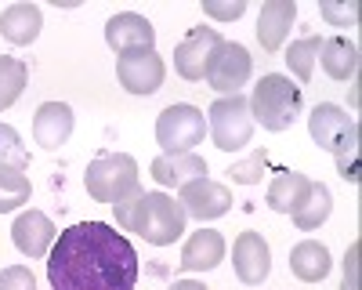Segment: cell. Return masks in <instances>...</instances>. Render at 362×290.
I'll return each instance as SVG.
<instances>
[{"label": "cell", "mask_w": 362, "mask_h": 290, "mask_svg": "<svg viewBox=\"0 0 362 290\" xmlns=\"http://www.w3.org/2000/svg\"><path fill=\"white\" fill-rule=\"evenodd\" d=\"M51 290H134L138 254L105 221H80L58 232L47 254Z\"/></svg>", "instance_id": "1"}, {"label": "cell", "mask_w": 362, "mask_h": 290, "mask_svg": "<svg viewBox=\"0 0 362 290\" xmlns=\"http://www.w3.org/2000/svg\"><path fill=\"white\" fill-rule=\"evenodd\" d=\"M116 225L124 232H138L145 243L153 247H167L174 240H181V232H185V211H181V203L167 192H131L127 199L116 203Z\"/></svg>", "instance_id": "2"}, {"label": "cell", "mask_w": 362, "mask_h": 290, "mask_svg": "<svg viewBox=\"0 0 362 290\" xmlns=\"http://www.w3.org/2000/svg\"><path fill=\"white\" fill-rule=\"evenodd\" d=\"M250 116H254V124H261L264 131H276V134L293 127V120L300 116V87L283 73L261 76L254 87V98H250Z\"/></svg>", "instance_id": "3"}, {"label": "cell", "mask_w": 362, "mask_h": 290, "mask_svg": "<svg viewBox=\"0 0 362 290\" xmlns=\"http://www.w3.org/2000/svg\"><path fill=\"white\" fill-rule=\"evenodd\" d=\"M83 185H87L90 199L116 207L119 199H127L131 192L141 189V182H138V160L127 156V153H102V156H95L87 163Z\"/></svg>", "instance_id": "4"}, {"label": "cell", "mask_w": 362, "mask_h": 290, "mask_svg": "<svg viewBox=\"0 0 362 290\" xmlns=\"http://www.w3.org/2000/svg\"><path fill=\"white\" fill-rule=\"evenodd\" d=\"M206 131L214 138L221 153H239L254 138V116H250V98L247 95H225L210 105Z\"/></svg>", "instance_id": "5"}, {"label": "cell", "mask_w": 362, "mask_h": 290, "mask_svg": "<svg viewBox=\"0 0 362 290\" xmlns=\"http://www.w3.org/2000/svg\"><path fill=\"white\" fill-rule=\"evenodd\" d=\"M206 120L203 109L196 105H167L156 120V141L163 153H196V145H203Z\"/></svg>", "instance_id": "6"}, {"label": "cell", "mask_w": 362, "mask_h": 290, "mask_svg": "<svg viewBox=\"0 0 362 290\" xmlns=\"http://www.w3.org/2000/svg\"><path fill=\"white\" fill-rule=\"evenodd\" d=\"M250 73H254L250 51L243 44H235V40H221L218 51L210 54V66H206V76L203 80L225 98V95H243Z\"/></svg>", "instance_id": "7"}, {"label": "cell", "mask_w": 362, "mask_h": 290, "mask_svg": "<svg viewBox=\"0 0 362 290\" xmlns=\"http://www.w3.org/2000/svg\"><path fill=\"white\" fill-rule=\"evenodd\" d=\"M116 76L131 95H156L163 87L167 66L156 54V47H141V51H124L116 54Z\"/></svg>", "instance_id": "8"}, {"label": "cell", "mask_w": 362, "mask_h": 290, "mask_svg": "<svg viewBox=\"0 0 362 290\" xmlns=\"http://www.w3.org/2000/svg\"><path fill=\"white\" fill-rule=\"evenodd\" d=\"M177 203H181V211H185V218L214 221V218L232 211V189L203 174V178H196V182L177 189Z\"/></svg>", "instance_id": "9"}, {"label": "cell", "mask_w": 362, "mask_h": 290, "mask_svg": "<svg viewBox=\"0 0 362 290\" xmlns=\"http://www.w3.org/2000/svg\"><path fill=\"white\" fill-rule=\"evenodd\" d=\"M221 40H225V37L218 33V29L196 25L192 33L174 47V69H177V76H181V80H192V83L203 80V76H206V66H210V54L218 51Z\"/></svg>", "instance_id": "10"}, {"label": "cell", "mask_w": 362, "mask_h": 290, "mask_svg": "<svg viewBox=\"0 0 362 290\" xmlns=\"http://www.w3.org/2000/svg\"><path fill=\"white\" fill-rule=\"evenodd\" d=\"M232 269L243 286H261L272 272V250L261 232H239L232 247Z\"/></svg>", "instance_id": "11"}, {"label": "cell", "mask_w": 362, "mask_h": 290, "mask_svg": "<svg viewBox=\"0 0 362 290\" xmlns=\"http://www.w3.org/2000/svg\"><path fill=\"white\" fill-rule=\"evenodd\" d=\"M11 240L25 257H47L58 240V228L44 211H22L11 225Z\"/></svg>", "instance_id": "12"}, {"label": "cell", "mask_w": 362, "mask_h": 290, "mask_svg": "<svg viewBox=\"0 0 362 290\" xmlns=\"http://www.w3.org/2000/svg\"><path fill=\"white\" fill-rule=\"evenodd\" d=\"M105 40L116 54L141 51V47H156V29L138 11H119V15H112L105 22Z\"/></svg>", "instance_id": "13"}, {"label": "cell", "mask_w": 362, "mask_h": 290, "mask_svg": "<svg viewBox=\"0 0 362 290\" xmlns=\"http://www.w3.org/2000/svg\"><path fill=\"white\" fill-rule=\"evenodd\" d=\"M33 138L40 149L54 153L73 138V109L66 102H44L33 116Z\"/></svg>", "instance_id": "14"}, {"label": "cell", "mask_w": 362, "mask_h": 290, "mask_svg": "<svg viewBox=\"0 0 362 290\" xmlns=\"http://www.w3.org/2000/svg\"><path fill=\"white\" fill-rule=\"evenodd\" d=\"M351 127H355V120L348 116V109H341L334 102H319L312 109V116H308V134H312V141L319 145V149H326V153H334L337 141Z\"/></svg>", "instance_id": "15"}, {"label": "cell", "mask_w": 362, "mask_h": 290, "mask_svg": "<svg viewBox=\"0 0 362 290\" xmlns=\"http://www.w3.org/2000/svg\"><path fill=\"white\" fill-rule=\"evenodd\" d=\"M225 261V236L214 228H199L181 247V269L185 272H210Z\"/></svg>", "instance_id": "16"}, {"label": "cell", "mask_w": 362, "mask_h": 290, "mask_svg": "<svg viewBox=\"0 0 362 290\" xmlns=\"http://www.w3.org/2000/svg\"><path fill=\"white\" fill-rule=\"evenodd\" d=\"M148 170H153V178L163 189H181V185L203 178V174H206V160L199 153H163V156L153 160Z\"/></svg>", "instance_id": "17"}, {"label": "cell", "mask_w": 362, "mask_h": 290, "mask_svg": "<svg viewBox=\"0 0 362 290\" xmlns=\"http://www.w3.org/2000/svg\"><path fill=\"white\" fill-rule=\"evenodd\" d=\"M297 18V4L293 0H268L261 4V15H257V40L264 51H279L290 37V25Z\"/></svg>", "instance_id": "18"}, {"label": "cell", "mask_w": 362, "mask_h": 290, "mask_svg": "<svg viewBox=\"0 0 362 290\" xmlns=\"http://www.w3.org/2000/svg\"><path fill=\"white\" fill-rule=\"evenodd\" d=\"M40 29H44V15H40L37 4H11L0 15V37L15 47L33 44L40 37Z\"/></svg>", "instance_id": "19"}, {"label": "cell", "mask_w": 362, "mask_h": 290, "mask_svg": "<svg viewBox=\"0 0 362 290\" xmlns=\"http://www.w3.org/2000/svg\"><path fill=\"white\" fill-rule=\"evenodd\" d=\"M334 269V257H329L326 243L319 240H300L293 250H290V272L300 279V283H322Z\"/></svg>", "instance_id": "20"}, {"label": "cell", "mask_w": 362, "mask_h": 290, "mask_svg": "<svg viewBox=\"0 0 362 290\" xmlns=\"http://www.w3.org/2000/svg\"><path fill=\"white\" fill-rule=\"evenodd\" d=\"M308 189H312V178L308 174H297V170H279L268 185V207L276 214H293L300 203L308 199Z\"/></svg>", "instance_id": "21"}, {"label": "cell", "mask_w": 362, "mask_h": 290, "mask_svg": "<svg viewBox=\"0 0 362 290\" xmlns=\"http://www.w3.org/2000/svg\"><path fill=\"white\" fill-rule=\"evenodd\" d=\"M319 62L329 80H355L358 76V47L348 37H329L319 47Z\"/></svg>", "instance_id": "22"}, {"label": "cell", "mask_w": 362, "mask_h": 290, "mask_svg": "<svg viewBox=\"0 0 362 290\" xmlns=\"http://www.w3.org/2000/svg\"><path fill=\"white\" fill-rule=\"evenodd\" d=\"M329 211H334V192H329V185H322V182H312V189H308V199L300 203V207L290 214L293 218V225L300 228V232H315L326 218H329Z\"/></svg>", "instance_id": "23"}, {"label": "cell", "mask_w": 362, "mask_h": 290, "mask_svg": "<svg viewBox=\"0 0 362 290\" xmlns=\"http://www.w3.org/2000/svg\"><path fill=\"white\" fill-rule=\"evenodd\" d=\"M25 80H29V69L22 58H11V54H0V112L11 109L22 91H25Z\"/></svg>", "instance_id": "24"}, {"label": "cell", "mask_w": 362, "mask_h": 290, "mask_svg": "<svg viewBox=\"0 0 362 290\" xmlns=\"http://www.w3.org/2000/svg\"><path fill=\"white\" fill-rule=\"evenodd\" d=\"M29 174L18 170V167H0V214H11L18 211L22 203H29Z\"/></svg>", "instance_id": "25"}, {"label": "cell", "mask_w": 362, "mask_h": 290, "mask_svg": "<svg viewBox=\"0 0 362 290\" xmlns=\"http://www.w3.org/2000/svg\"><path fill=\"white\" fill-rule=\"evenodd\" d=\"M358 145H362V131L358 124L337 141V149H334V160H337V174L348 182V185H358L362 178V163H358Z\"/></svg>", "instance_id": "26"}, {"label": "cell", "mask_w": 362, "mask_h": 290, "mask_svg": "<svg viewBox=\"0 0 362 290\" xmlns=\"http://www.w3.org/2000/svg\"><path fill=\"white\" fill-rule=\"evenodd\" d=\"M319 47H322V37H300L290 44L286 51V62H290V73L300 80V83H308L315 76V58H319Z\"/></svg>", "instance_id": "27"}, {"label": "cell", "mask_w": 362, "mask_h": 290, "mask_svg": "<svg viewBox=\"0 0 362 290\" xmlns=\"http://www.w3.org/2000/svg\"><path fill=\"white\" fill-rule=\"evenodd\" d=\"M25 163H29V153H25V145H22V134L11 124H0V167L25 170Z\"/></svg>", "instance_id": "28"}, {"label": "cell", "mask_w": 362, "mask_h": 290, "mask_svg": "<svg viewBox=\"0 0 362 290\" xmlns=\"http://www.w3.org/2000/svg\"><path fill=\"white\" fill-rule=\"evenodd\" d=\"M264 167H268V149H254L243 163H232L228 167V178L239 182V185H254V182H261Z\"/></svg>", "instance_id": "29"}, {"label": "cell", "mask_w": 362, "mask_h": 290, "mask_svg": "<svg viewBox=\"0 0 362 290\" xmlns=\"http://www.w3.org/2000/svg\"><path fill=\"white\" fill-rule=\"evenodd\" d=\"M319 15H322L329 25L348 29V25L358 22V4H355V0H322V4H319Z\"/></svg>", "instance_id": "30"}, {"label": "cell", "mask_w": 362, "mask_h": 290, "mask_svg": "<svg viewBox=\"0 0 362 290\" xmlns=\"http://www.w3.org/2000/svg\"><path fill=\"white\" fill-rule=\"evenodd\" d=\"M243 11H247V0H203V15L221 18V22L243 18Z\"/></svg>", "instance_id": "31"}, {"label": "cell", "mask_w": 362, "mask_h": 290, "mask_svg": "<svg viewBox=\"0 0 362 290\" xmlns=\"http://www.w3.org/2000/svg\"><path fill=\"white\" fill-rule=\"evenodd\" d=\"M0 290H37V279L25 265H11L0 272Z\"/></svg>", "instance_id": "32"}, {"label": "cell", "mask_w": 362, "mask_h": 290, "mask_svg": "<svg viewBox=\"0 0 362 290\" xmlns=\"http://www.w3.org/2000/svg\"><path fill=\"white\" fill-rule=\"evenodd\" d=\"M358 254H362V243H351L348 257H344V283H341V290H358Z\"/></svg>", "instance_id": "33"}, {"label": "cell", "mask_w": 362, "mask_h": 290, "mask_svg": "<svg viewBox=\"0 0 362 290\" xmlns=\"http://www.w3.org/2000/svg\"><path fill=\"white\" fill-rule=\"evenodd\" d=\"M170 290H210L206 283H199V279H177Z\"/></svg>", "instance_id": "34"}]
</instances>
